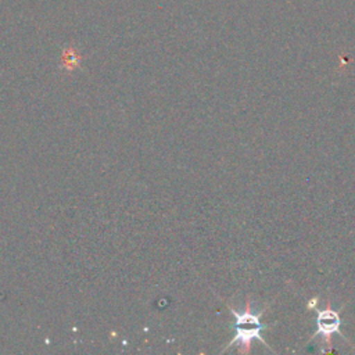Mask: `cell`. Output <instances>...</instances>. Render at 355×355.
<instances>
[{
  "label": "cell",
  "mask_w": 355,
  "mask_h": 355,
  "mask_svg": "<svg viewBox=\"0 0 355 355\" xmlns=\"http://www.w3.org/2000/svg\"><path fill=\"white\" fill-rule=\"evenodd\" d=\"M340 315L331 309L330 301L326 304V309L316 312V333L315 336H322L323 343L327 348H331V337L340 329Z\"/></svg>",
  "instance_id": "cell-2"
},
{
  "label": "cell",
  "mask_w": 355,
  "mask_h": 355,
  "mask_svg": "<svg viewBox=\"0 0 355 355\" xmlns=\"http://www.w3.org/2000/svg\"><path fill=\"white\" fill-rule=\"evenodd\" d=\"M315 304H318V298H312V301L308 304V308L312 309L315 306Z\"/></svg>",
  "instance_id": "cell-3"
},
{
  "label": "cell",
  "mask_w": 355,
  "mask_h": 355,
  "mask_svg": "<svg viewBox=\"0 0 355 355\" xmlns=\"http://www.w3.org/2000/svg\"><path fill=\"white\" fill-rule=\"evenodd\" d=\"M233 316L236 318V322H234V337L233 340L225 347V349L230 348L232 345L237 344L240 345V352L245 354L251 349V341L252 340H259L263 345L269 347L266 344V341L262 338L261 336V331L263 329H269L270 326L269 324H262L261 323V315L263 313V311L258 312V313H254L251 312V304H250V298H247L245 301V308L243 312H237L236 309L230 308Z\"/></svg>",
  "instance_id": "cell-1"
}]
</instances>
